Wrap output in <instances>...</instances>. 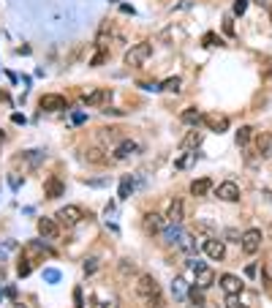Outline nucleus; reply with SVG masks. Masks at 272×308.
<instances>
[{
  "label": "nucleus",
  "mask_w": 272,
  "mask_h": 308,
  "mask_svg": "<svg viewBox=\"0 0 272 308\" xmlns=\"http://www.w3.org/2000/svg\"><path fill=\"white\" fill-rule=\"evenodd\" d=\"M226 237H229V240H234V243H242V235L237 229H226Z\"/></svg>",
  "instance_id": "38"
},
{
  "label": "nucleus",
  "mask_w": 272,
  "mask_h": 308,
  "mask_svg": "<svg viewBox=\"0 0 272 308\" xmlns=\"http://www.w3.org/2000/svg\"><path fill=\"white\" fill-rule=\"evenodd\" d=\"M204 126L210 131H215V134H223V131H229V118L226 115H204Z\"/></svg>",
  "instance_id": "10"
},
{
  "label": "nucleus",
  "mask_w": 272,
  "mask_h": 308,
  "mask_svg": "<svg viewBox=\"0 0 272 308\" xmlns=\"http://www.w3.org/2000/svg\"><path fill=\"white\" fill-rule=\"evenodd\" d=\"M204 289H199V287H190V300H193V306H204Z\"/></svg>",
  "instance_id": "31"
},
{
  "label": "nucleus",
  "mask_w": 272,
  "mask_h": 308,
  "mask_svg": "<svg viewBox=\"0 0 272 308\" xmlns=\"http://www.w3.org/2000/svg\"><path fill=\"white\" fill-rule=\"evenodd\" d=\"M74 123H85V112H77V115H74Z\"/></svg>",
  "instance_id": "42"
},
{
  "label": "nucleus",
  "mask_w": 272,
  "mask_h": 308,
  "mask_svg": "<svg viewBox=\"0 0 272 308\" xmlns=\"http://www.w3.org/2000/svg\"><path fill=\"white\" fill-rule=\"evenodd\" d=\"M180 248H182L185 254H193V251H196V243H193V237H190V235H182V240H180Z\"/></svg>",
  "instance_id": "30"
},
{
  "label": "nucleus",
  "mask_w": 272,
  "mask_h": 308,
  "mask_svg": "<svg viewBox=\"0 0 272 308\" xmlns=\"http://www.w3.org/2000/svg\"><path fill=\"white\" fill-rule=\"evenodd\" d=\"M262 229H248V232H242V251L245 254H256L259 248H262Z\"/></svg>",
  "instance_id": "5"
},
{
  "label": "nucleus",
  "mask_w": 272,
  "mask_h": 308,
  "mask_svg": "<svg viewBox=\"0 0 272 308\" xmlns=\"http://www.w3.org/2000/svg\"><path fill=\"white\" fill-rule=\"evenodd\" d=\"M199 145H201V131L193 129V131H190L188 137L180 142V148H182V150H190V148H199Z\"/></svg>",
  "instance_id": "24"
},
{
  "label": "nucleus",
  "mask_w": 272,
  "mask_h": 308,
  "mask_svg": "<svg viewBox=\"0 0 272 308\" xmlns=\"http://www.w3.org/2000/svg\"><path fill=\"white\" fill-rule=\"evenodd\" d=\"M180 120H182L185 126H193V129H196V126H199V123H204V115H201L196 107H188V109H182Z\"/></svg>",
  "instance_id": "17"
},
{
  "label": "nucleus",
  "mask_w": 272,
  "mask_h": 308,
  "mask_svg": "<svg viewBox=\"0 0 272 308\" xmlns=\"http://www.w3.org/2000/svg\"><path fill=\"white\" fill-rule=\"evenodd\" d=\"M201 41H204L207 46H215V41H218V44H221V38H215V33H207V36H204V38H201Z\"/></svg>",
  "instance_id": "37"
},
{
  "label": "nucleus",
  "mask_w": 272,
  "mask_h": 308,
  "mask_svg": "<svg viewBox=\"0 0 272 308\" xmlns=\"http://www.w3.org/2000/svg\"><path fill=\"white\" fill-rule=\"evenodd\" d=\"M218 199H223V202H237V199H240V185L231 183V180L221 183V185H218Z\"/></svg>",
  "instance_id": "12"
},
{
  "label": "nucleus",
  "mask_w": 272,
  "mask_h": 308,
  "mask_svg": "<svg viewBox=\"0 0 272 308\" xmlns=\"http://www.w3.org/2000/svg\"><path fill=\"white\" fill-rule=\"evenodd\" d=\"M131 273H136V265L131 262V259H123V262H120V278H128Z\"/></svg>",
  "instance_id": "29"
},
{
  "label": "nucleus",
  "mask_w": 272,
  "mask_h": 308,
  "mask_svg": "<svg viewBox=\"0 0 272 308\" xmlns=\"http://www.w3.org/2000/svg\"><path fill=\"white\" fill-rule=\"evenodd\" d=\"M136 295L142 300H153V298H158L161 295V287H158V281H155L153 276H147V273H144V276H139V281H136Z\"/></svg>",
  "instance_id": "2"
},
{
  "label": "nucleus",
  "mask_w": 272,
  "mask_h": 308,
  "mask_svg": "<svg viewBox=\"0 0 272 308\" xmlns=\"http://www.w3.org/2000/svg\"><path fill=\"white\" fill-rule=\"evenodd\" d=\"M38 235H41L44 240H57V235H60L57 221L55 218H38Z\"/></svg>",
  "instance_id": "7"
},
{
  "label": "nucleus",
  "mask_w": 272,
  "mask_h": 308,
  "mask_svg": "<svg viewBox=\"0 0 272 308\" xmlns=\"http://www.w3.org/2000/svg\"><path fill=\"white\" fill-rule=\"evenodd\" d=\"M85 158H88L90 164H106V161H109V155L103 153L101 148H88V153H85Z\"/></svg>",
  "instance_id": "23"
},
{
  "label": "nucleus",
  "mask_w": 272,
  "mask_h": 308,
  "mask_svg": "<svg viewBox=\"0 0 272 308\" xmlns=\"http://www.w3.org/2000/svg\"><path fill=\"white\" fill-rule=\"evenodd\" d=\"M226 308H248V306L240 300V295H229V300H226Z\"/></svg>",
  "instance_id": "33"
},
{
  "label": "nucleus",
  "mask_w": 272,
  "mask_h": 308,
  "mask_svg": "<svg viewBox=\"0 0 272 308\" xmlns=\"http://www.w3.org/2000/svg\"><path fill=\"white\" fill-rule=\"evenodd\" d=\"M256 3H262V0H256Z\"/></svg>",
  "instance_id": "47"
},
{
  "label": "nucleus",
  "mask_w": 272,
  "mask_h": 308,
  "mask_svg": "<svg viewBox=\"0 0 272 308\" xmlns=\"http://www.w3.org/2000/svg\"><path fill=\"white\" fill-rule=\"evenodd\" d=\"M44 281L57 284V281H60V270H55V267H46V270H44Z\"/></svg>",
  "instance_id": "32"
},
{
  "label": "nucleus",
  "mask_w": 272,
  "mask_h": 308,
  "mask_svg": "<svg viewBox=\"0 0 272 308\" xmlns=\"http://www.w3.org/2000/svg\"><path fill=\"white\" fill-rule=\"evenodd\" d=\"M153 55V44H147V41H142V44H134L128 52H125V66H131V68H139L147 57Z\"/></svg>",
  "instance_id": "1"
},
{
  "label": "nucleus",
  "mask_w": 272,
  "mask_h": 308,
  "mask_svg": "<svg viewBox=\"0 0 272 308\" xmlns=\"http://www.w3.org/2000/svg\"><path fill=\"white\" fill-rule=\"evenodd\" d=\"M16 308H25V306H16Z\"/></svg>",
  "instance_id": "45"
},
{
  "label": "nucleus",
  "mask_w": 272,
  "mask_h": 308,
  "mask_svg": "<svg viewBox=\"0 0 272 308\" xmlns=\"http://www.w3.org/2000/svg\"><path fill=\"white\" fill-rule=\"evenodd\" d=\"M38 107L46 109V112H60V109H68V98L57 96V93H46V96H41Z\"/></svg>",
  "instance_id": "4"
},
{
  "label": "nucleus",
  "mask_w": 272,
  "mask_h": 308,
  "mask_svg": "<svg viewBox=\"0 0 272 308\" xmlns=\"http://www.w3.org/2000/svg\"><path fill=\"white\" fill-rule=\"evenodd\" d=\"M242 287H245V284L237 276H221V289L226 295H242Z\"/></svg>",
  "instance_id": "14"
},
{
  "label": "nucleus",
  "mask_w": 272,
  "mask_h": 308,
  "mask_svg": "<svg viewBox=\"0 0 272 308\" xmlns=\"http://www.w3.org/2000/svg\"><path fill=\"white\" fill-rule=\"evenodd\" d=\"M139 153V145L134 142V139H123V142L117 145V150H114V161H125L131 158V155Z\"/></svg>",
  "instance_id": "11"
},
{
  "label": "nucleus",
  "mask_w": 272,
  "mask_h": 308,
  "mask_svg": "<svg viewBox=\"0 0 272 308\" xmlns=\"http://www.w3.org/2000/svg\"><path fill=\"white\" fill-rule=\"evenodd\" d=\"M245 8H248V0H234V14L237 16L245 14Z\"/></svg>",
  "instance_id": "36"
},
{
  "label": "nucleus",
  "mask_w": 272,
  "mask_h": 308,
  "mask_svg": "<svg viewBox=\"0 0 272 308\" xmlns=\"http://www.w3.org/2000/svg\"><path fill=\"white\" fill-rule=\"evenodd\" d=\"M204 254L218 262V259L226 257V246H223V240H218V237H207L204 240Z\"/></svg>",
  "instance_id": "8"
},
{
  "label": "nucleus",
  "mask_w": 272,
  "mask_h": 308,
  "mask_svg": "<svg viewBox=\"0 0 272 308\" xmlns=\"http://www.w3.org/2000/svg\"><path fill=\"white\" fill-rule=\"evenodd\" d=\"M3 137H5V134H3V131H0V139H3Z\"/></svg>",
  "instance_id": "44"
},
{
  "label": "nucleus",
  "mask_w": 272,
  "mask_h": 308,
  "mask_svg": "<svg viewBox=\"0 0 272 308\" xmlns=\"http://www.w3.org/2000/svg\"><path fill=\"white\" fill-rule=\"evenodd\" d=\"M193 161H196V153H188V155H185V158H180V161H177V169H185V166H190V164H193Z\"/></svg>",
  "instance_id": "34"
},
{
  "label": "nucleus",
  "mask_w": 272,
  "mask_h": 308,
  "mask_svg": "<svg viewBox=\"0 0 272 308\" xmlns=\"http://www.w3.org/2000/svg\"><path fill=\"white\" fill-rule=\"evenodd\" d=\"M92 308H117V298L106 295V292H98L95 298H92Z\"/></svg>",
  "instance_id": "20"
},
{
  "label": "nucleus",
  "mask_w": 272,
  "mask_h": 308,
  "mask_svg": "<svg viewBox=\"0 0 272 308\" xmlns=\"http://www.w3.org/2000/svg\"><path fill=\"white\" fill-rule=\"evenodd\" d=\"M182 218H185L182 202L180 199H172L169 202V210H166V221H169V224H182Z\"/></svg>",
  "instance_id": "13"
},
{
  "label": "nucleus",
  "mask_w": 272,
  "mask_h": 308,
  "mask_svg": "<svg viewBox=\"0 0 272 308\" xmlns=\"http://www.w3.org/2000/svg\"><path fill=\"white\" fill-rule=\"evenodd\" d=\"M82 270H85V273H88V276H92V273H95V270H98V259H88V262H85V265H82Z\"/></svg>",
  "instance_id": "35"
},
{
  "label": "nucleus",
  "mask_w": 272,
  "mask_h": 308,
  "mask_svg": "<svg viewBox=\"0 0 272 308\" xmlns=\"http://www.w3.org/2000/svg\"><path fill=\"white\" fill-rule=\"evenodd\" d=\"M30 270H33V262H30L27 257H22V259H19V265H16V273H19V278L30 276Z\"/></svg>",
  "instance_id": "28"
},
{
  "label": "nucleus",
  "mask_w": 272,
  "mask_h": 308,
  "mask_svg": "<svg viewBox=\"0 0 272 308\" xmlns=\"http://www.w3.org/2000/svg\"><path fill=\"white\" fill-rule=\"evenodd\" d=\"M180 88H182L180 77H172V79H166V82L161 85V90H169V93H180Z\"/></svg>",
  "instance_id": "27"
},
{
  "label": "nucleus",
  "mask_w": 272,
  "mask_h": 308,
  "mask_svg": "<svg viewBox=\"0 0 272 308\" xmlns=\"http://www.w3.org/2000/svg\"><path fill=\"white\" fill-rule=\"evenodd\" d=\"M74 303H77V308H85V300H82V289H74Z\"/></svg>",
  "instance_id": "39"
},
{
  "label": "nucleus",
  "mask_w": 272,
  "mask_h": 308,
  "mask_svg": "<svg viewBox=\"0 0 272 308\" xmlns=\"http://www.w3.org/2000/svg\"><path fill=\"white\" fill-rule=\"evenodd\" d=\"M166 216H161V213H147V216L142 218V226H144V232L147 235H155V232H164L166 229Z\"/></svg>",
  "instance_id": "6"
},
{
  "label": "nucleus",
  "mask_w": 272,
  "mask_h": 308,
  "mask_svg": "<svg viewBox=\"0 0 272 308\" xmlns=\"http://www.w3.org/2000/svg\"><path fill=\"white\" fill-rule=\"evenodd\" d=\"M182 226L180 224H169L164 229V237H166V243H169V246H180V240H182Z\"/></svg>",
  "instance_id": "18"
},
{
  "label": "nucleus",
  "mask_w": 272,
  "mask_h": 308,
  "mask_svg": "<svg viewBox=\"0 0 272 308\" xmlns=\"http://www.w3.org/2000/svg\"><path fill=\"white\" fill-rule=\"evenodd\" d=\"M256 150H259L262 158H270V155H272V134H267V131L259 134V137H256Z\"/></svg>",
  "instance_id": "16"
},
{
  "label": "nucleus",
  "mask_w": 272,
  "mask_h": 308,
  "mask_svg": "<svg viewBox=\"0 0 272 308\" xmlns=\"http://www.w3.org/2000/svg\"><path fill=\"white\" fill-rule=\"evenodd\" d=\"M270 16H272V0H270Z\"/></svg>",
  "instance_id": "43"
},
{
  "label": "nucleus",
  "mask_w": 272,
  "mask_h": 308,
  "mask_svg": "<svg viewBox=\"0 0 272 308\" xmlns=\"http://www.w3.org/2000/svg\"><path fill=\"white\" fill-rule=\"evenodd\" d=\"M251 137H253V129H251V126H242V129L237 131V145H240V148H245V145L251 142Z\"/></svg>",
  "instance_id": "26"
},
{
  "label": "nucleus",
  "mask_w": 272,
  "mask_h": 308,
  "mask_svg": "<svg viewBox=\"0 0 272 308\" xmlns=\"http://www.w3.org/2000/svg\"><path fill=\"white\" fill-rule=\"evenodd\" d=\"M63 191H66V185H63L60 177H46L44 180V196L46 199H57V196H63Z\"/></svg>",
  "instance_id": "9"
},
{
  "label": "nucleus",
  "mask_w": 272,
  "mask_h": 308,
  "mask_svg": "<svg viewBox=\"0 0 272 308\" xmlns=\"http://www.w3.org/2000/svg\"><path fill=\"white\" fill-rule=\"evenodd\" d=\"M55 218H57V224H63V226H77L79 221L85 218V213H82V207H77V205H66L55 213Z\"/></svg>",
  "instance_id": "3"
},
{
  "label": "nucleus",
  "mask_w": 272,
  "mask_h": 308,
  "mask_svg": "<svg viewBox=\"0 0 272 308\" xmlns=\"http://www.w3.org/2000/svg\"><path fill=\"white\" fill-rule=\"evenodd\" d=\"M0 298H3V292H0Z\"/></svg>",
  "instance_id": "46"
},
{
  "label": "nucleus",
  "mask_w": 272,
  "mask_h": 308,
  "mask_svg": "<svg viewBox=\"0 0 272 308\" xmlns=\"http://www.w3.org/2000/svg\"><path fill=\"white\" fill-rule=\"evenodd\" d=\"M210 191H212V180L210 177H199V180L190 183V194L193 196H207Z\"/></svg>",
  "instance_id": "19"
},
{
  "label": "nucleus",
  "mask_w": 272,
  "mask_h": 308,
  "mask_svg": "<svg viewBox=\"0 0 272 308\" xmlns=\"http://www.w3.org/2000/svg\"><path fill=\"white\" fill-rule=\"evenodd\" d=\"M190 267H193V270H201V267H207V265L199 262V259H190Z\"/></svg>",
  "instance_id": "41"
},
{
  "label": "nucleus",
  "mask_w": 272,
  "mask_h": 308,
  "mask_svg": "<svg viewBox=\"0 0 272 308\" xmlns=\"http://www.w3.org/2000/svg\"><path fill=\"white\" fill-rule=\"evenodd\" d=\"M212 284H215V270H212V267H201V270H196V287L199 289H210Z\"/></svg>",
  "instance_id": "15"
},
{
  "label": "nucleus",
  "mask_w": 272,
  "mask_h": 308,
  "mask_svg": "<svg viewBox=\"0 0 272 308\" xmlns=\"http://www.w3.org/2000/svg\"><path fill=\"white\" fill-rule=\"evenodd\" d=\"M109 98H112V90H90V93H85V96H82V101L85 104H90V107H92V104H101V101H109Z\"/></svg>",
  "instance_id": "21"
},
{
  "label": "nucleus",
  "mask_w": 272,
  "mask_h": 308,
  "mask_svg": "<svg viewBox=\"0 0 272 308\" xmlns=\"http://www.w3.org/2000/svg\"><path fill=\"white\" fill-rule=\"evenodd\" d=\"M131 191H134V177L125 175L123 180H120V191H117V196H120V199H128Z\"/></svg>",
  "instance_id": "25"
},
{
  "label": "nucleus",
  "mask_w": 272,
  "mask_h": 308,
  "mask_svg": "<svg viewBox=\"0 0 272 308\" xmlns=\"http://www.w3.org/2000/svg\"><path fill=\"white\" fill-rule=\"evenodd\" d=\"M103 60H106V52H98V55L92 57V66H101Z\"/></svg>",
  "instance_id": "40"
},
{
  "label": "nucleus",
  "mask_w": 272,
  "mask_h": 308,
  "mask_svg": "<svg viewBox=\"0 0 272 308\" xmlns=\"http://www.w3.org/2000/svg\"><path fill=\"white\" fill-rule=\"evenodd\" d=\"M172 295H175L177 303H182V300L188 298V284H185L182 278H175V284H172Z\"/></svg>",
  "instance_id": "22"
}]
</instances>
